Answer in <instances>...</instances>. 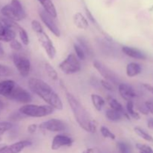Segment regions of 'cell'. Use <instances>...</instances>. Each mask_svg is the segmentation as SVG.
Instances as JSON below:
<instances>
[{"label":"cell","mask_w":153,"mask_h":153,"mask_svg":"<svg viewBox=\"0 0 153 153\" xmlns=\"http://www.w3.org/2000/svg\"><path fill=\"white\" fill-rule=\"evenodd\" d=\"M31 28H32L33 31H34L36 34L44 31V30H43V26H42L41 23H40L38 20H37V19H33V20L31 21Z\"/></svg>","instance_id":"836d02e7"},{"label":"cell","mask_w":153,"mask_h":153,"mask_svg":"<svg viewBox=\"0 0 153 153\" xmlns=\"http://www.w3.org/2000/svg\"><path fill=\"white\" fill-rule=\"evenodd\" d=\"M100 84L102 86V88L104 89H105L106 91H114V85L111 83V82H108L107 80H105V79H102L100 81Z\"/></svg>","instance_id":"8d00e7d4"},{"label":"cell","mask_w":153,"mask_h":153,"mask_svg":"<svg viewBox=\"0 0 153 153\" xmlns=\"http://www.w3.org/2000/svg\"><path fill=\"white\" fill-rule=\"evenodd\" d=\"M3 55H4V50H3L2 47H1V43H0V57L2 56Z\"/></svg>","instance_id":"ee69618b"},{"label":"cell","mask_w":153,"mask_h":153,"mask_svg":"<svg viewBox=\"0 0 153 153\" xmlns=\"http://www.w3.org/2000/svg\"><path fill=\"white\" fill-rule=\"evenodd\" d=\"M39 16H40V19L43 22V23L47 27L48 29L57 37H59L61 36V31H60L59 28L57 25L56 22L54 20L55 18L52 17V16L46 13L44 10H39Z\"/></svg>","instance_id":"8fae6325"},{"label":"cell","mask_w":153,"mask_h":153,"mask_svg":"<svg viewBox=\"0 0 153 153\" xmlns=\"http://www.w3.org/2000/svg\"><path fill=\"white\" fill-rule=\"evenodd\" d=\"M12 60L19 75L22 77L28 76L31 70V64L29 58L20 52H14L12 55Z\"/></svg>","instance_id":"8992f818"},{"label":"cell","mask_w":153,"mask_h":153,"mask_svg":"<svg viewBox=\"0 0 153 153\" xmlns=\"http://www.w3.org/2000/svg\"><path fill=\"white\" fill-rule=\"evenodd\" d=\"M73 49H74L75 51V55H76V56L77 57L79 61H85L86 59V54L78 43L73 44Z\"/></svg>","instance_id":"f1b7e54d"},{"label":"cell","mask_w":153,"mask_h":153,"mask_svg":"<svg viewBox=\"0 0 153 153\" xmlns=\"http://www.w3.org/2000/svg\"><path fill=\"white\" fill-rule=\"evenodd\" d=\"M4 102H1V100H0V111H1L2 110L3 108H4Z\"/></svg>","instance_id":"f6af8a7d"},{"label":"cell","mask_w":153,"mask_h":153,"mask_svg":"<svg viewBox=\"0 0 153 153\" xmlns=\"http://www.w3.org/2000/svg\"><path fill=\"white\" fill-rule=\"evenodd\" d=\"M28 86L31 92L42 99L47 105L52 106L55 110H62L64 105L61 97L45 81L38 78H30L28 81Z\"/></svg>","instance_id":"6da1fadb"},{"label":"cell","mask_w":153,"mask_h":153,"mask_svg":"<svg viewBox=\"0 0 153 153\" xmlns=\"http://www.w3.org/2000/svg\"><path fill=\"white\" fill-rule=\"evenodd\" d=\"M10 43V47L13 50V52H20L22 49V44L16 39L12 40Z\"/></svg>","instance_id":"e575fe53"},{"label":"cell","mask_w":153,"mask_h":153,"mask_svg":"<svg viewBox=\"0 0 153 153\" xmlns=\"http://www.w3.org/2000/svg\"><path fill=\"white\" fill-rule=\"evenodd\" d=\"M13 128V124L10 122H0V137L4 134L6 131H9Z\"/></svg>","instance_id":"d6a6232c"},{"label":"cell","mask_w":153,"mask_h":153,"mask_svg":"<svg viewBox=\"0 0 153 153\" xmlns=\"http://www.w3.org/2000/svg\"><path fill=\"white\" fill-rule=\"evenodd\" d=\"M38 128V125L35 123L30 124L28 127H27V131L29 134H34L37 131V129Z\"/></svg>","instance_id":"f35d334b"},{"label":"cell","mask_w":153,"mask_h":153,"mask_svg":"<svg viewBox=\"0 0 153 153\" xmlns=\"http://www.w3.org/2000/svg\"><path fill=\"white\" fill-rule=\"evenodd\" d=\"M73 19L74 25L79 29L86 30L89 27L88 20L87 19L86 17H85V16L81 12H76L73 15Z\"/></svg>","instance_id":"d6986e66"},{"label":"cell","mask_w":153,"mask_h":153,"mask_svg":"<svg viewBox=\"0 0 153 153\" xmlns=\"http://www.w3.org/2000/svg\"><path fill=\"white\" fill-rule=\"evenodd\" d=\"M38 128L41 130H45L51 132H62L66 130L67 125L64 121L53 118L42 122L38 126Z\"/></svg>","instance_id":"30bf717a"},{"label":"cell","mask_w":153,"mask_h":153,"mask_svg":"<svg viewBox=\"0 0 153 153\" xmlns=\"http://www.w3.org/2000/svg\"><path fill=\"white\" fill-rule=\"evenodd\" d=\"M126 112L128 113V116L130 117H132L134 120H138L140 119V116L139 113H137L135 110H134V104L132 100L128 101L126 103Z\"/></svg>","instance_id":"d4e9b609"},{"label":"cell","mask_w":153,"mask_h":153,"mask_svg":"<svg viewBox=\"0 0 153 153\" xmlns=\"http://www.w3.org/2000/svg\"><path fill=\"white\" fill-rule=\"evenodd\" d=\"M16 83L11 79H7L0 82V96L8 98L12 91L16 86Z\"/></svg>","instance_id":"2e32d148"},{"label":"cell","mask_w":153,"mask_h":153,"mask_svg":"<svg viewBox=\"0 0 153 153\" xmlns=\"http://www.w3.org/2000/svg\"><path fill=\"white\" fill-rule=\"evenodd\" d=\"M37 1L40 2V4H41L42 7H43V10L46 12V13H49L50 16H52L53 18L57 17V10L56 7H55V4L52 2V0H37Z\"/></svg>","instance_id":"44dd1931"},{"label":"cell","mask_w":153,"mask_h":153,"mask_svg":"<svg viewBox=\"0 0 153 153\" xmlns=\"http://www.w3.org/2000/svg\"><path fill=\"white\" fill-rule=\"evenodd\" d=\"M36 34H37V37L39 43L41 45L43 49H44L48 58L51 60H53L55 58L57 51L52 40H51L49 35L44 31L37 33Z\"/></svg>","instance_id":"52a82bcc"},{"label":"cell","mask_w":153,"mask_h":153,"mask_svg":"<svg viewBox=\"0 0 153 153\" xmlns=\"http://www.w3.org/2000/svg\"><path fill=\"white\" fill-rule=\"evenodd\" d=\"M144 105L146 106V109L148 110L149 113H151L153 115V102L150 101H147L145 102Z\"/></svg>","instance_id":"ab89813d"},{"label":"cell","mask_w":153,"mask_h":153,"mask_svg":"<svg viewBox=\"0 0 153 153\" xmlns=\"http://www.w3.org/2000/svg\"><path fill=\"white\" fill-rule=\"evenodd\" d=\"M100 133L105 138H109L113 140L116 139V135L114 133L112 132L108 127L105 126H102L100 127Z\"/></svg>","instance_id":"f546056e"},{"label":"cell","mask_w":153,"mask_h":153,"mask_svg":"<svg viewBox=\"0 0 153 153\" xmlns=\"http://www.w3.org/2000/svg\"><path fill=\"white\" fill-rule=\"evenodd\" d=\"M139 111H140V112L141 114H145V115H147L148 114H149V111H148V110L146 109V106H142V107H139Z\"/></svg>","instance_id":"b9f144b4"},{"label":"cell","mask_w":153,"mask_h":153,"mask_svg":"<svg viewBox=\"0 0 153 153\" xmlns=\"http://www.w3.org/2000/svg\"><path fill=\"white\" fill-rule=\"evenodd\" d=\"M7 99L24 105L30 104V102L32 101V97L31 94L25 88L18 85L17 84Z\"/></svg>","instance_id":"ba28073f"},{"label":"cell","mask_w":153,"mask_h":153,"mask_svg":"<svg viewBox=\"0 0 153 153\" xmlns=\"http://www.w3.org/2000/svg\"><path fill=\"white\" fill-rule=\"evenodd\" d=\"M117 146L120 153H131V149L129 145L123 141H118L117 143Z\"/></svg>","instance_id":"1f68e13d"},{"label":"cell","mask_w":153,"mask_h":153,"mask_svg":"<svg viewBox=\"0 0 153 153\" xmlns=\"http://www.w3.org/2000/svg\"><path fill=\"white\" fill-rule=\"evenodd\" d=\"M1 13L4 18L14 22H19L26 17V13L19 0H11L10 4L3 6Z\"/></svg>","instance_id":"3957f363"},{"label":"cell","mask_w":153,"mask_h":153,"mask_svg":"<svg viewBox=\"0 0 153 153\" xmlns=\"http://www.w3.org/2000/svg\"><path fill=\"white\" fill-rule=\"evenodd\" d=\"M45 70H46V73H47L48 76L53 81H57L58 79V73L56 71L55 68L51 65L49 63L46 62L44 64Z\"/></svg>","instance_id":"484cf974"},{"label":"cell","mask_w":153,"mask_h":153,"mask_svg":"<svg viewBox=\"0 0 153 153\" xmlns=\"http://www.w3.org/2000/svg\"><path fill=\"white\" fill-rule=\"evenodd\" d=\"M91 102L94 105V108L98 111H101L102 109L105 105V100L103 97L97 94H92L91 96Z\"/></svg>","instance_id":"7402d4cb"},{"label":"cell","mask_w":153,"mask_h":153,"mask_svg":"<svg viewBox=\"0 0 153 153\" xmlns=\"http://www.w3.org/2000/svg\"><path fill=\"white\" fill-rule=\"evenodd\" d=\"M85 13H86V15H87V17H88V19H89V20L91 21V22H92V23L94 24V25H95L96 26H97V28H99V30H101V28H100V27H99L98 22H97V20H96L95 18L94 17V16H93V14H92V13H91V12L90 11V10H88V8L85 9Z\"/></svg>","instance_id":"74e56055"},{"label":"cell","mask_w":153,"mask_h":153,"mask_svg":"<svg viewBox=\"0 0 153 153\" xmlns=\"http://www.w3.org/2000/svg\"><path fill=\"white\" fill-rule=\"evenodd\" d=\"M32 143L30 140H23L6 146L4 145L0 149V153H20L25 148L31 146Z\"/></svg>","instance_id":"4fadbf2b"},{"label":"cell","mask_w":153,"mask_h":153,"mask_svg":"<svg viewBox=\"0 0 153 153\" xmlns=\"http://www.w3.org/2000/svg\"><path fill=\"white\" fill-rule=\"evenodd\" d=\"M58 67L62 73L67 75L76 74L82 70L80 61L73 53L69 54L65 59L58 64Z\"/></svg>","instance_id":"5b68a950"},{"label":"cell","mask_w":153,"mask_h":153,"mask_svg":"<svg viewBox=\"0 0 153 153\" xmlns=\"http://www.w3.org/2000/svg\"><path fill=\"white\" fill-rule=\"evenodd\" d=\"M73 143V140L70 136L65 134H58L53 137L51 144L52 150H58L64 146H71Z\"/></svg>","instance_id":"7c38bea8"},{"label":"cell","mask_w":153,"mask_h":153,"mask_svg":"<svg viewBox=\"0 0 153 153\" xmlns=\"http://www.w3.org/2000/svg\"><path fill=\"white\" fill-rule=\"evenodd\" d=\"M105 117L111 122H119V121L122 120L124 117L120 112L113 110L111 108H109L106 110Z\"/></svg>","instance_id":"603a6c76"},{"label":"cell","mask_w":153,"mask_h":153,"mask_svg":"<svg viewBox=\"0 0 153 153\" xmlns=\"http://www.w3.org/2000/svg\"><path fill=\"white\" fill-rule=\"evenodd\" d=\"M77 41L78 44L82 48V49L84 50V52L86 54V56L88 55V56H91L93 55V50L91 46H90L89 43H88V40L83 37H77Z\"/></svg>","instance_id":"cb8c5ba5"},{"label":"cell","mask_w":153,"mask_h":153,"mask_svg":"<svg viewBox=\"0 0 153 153\" xmlns=\"http://www.w3.org/2000/svg\"><path fill=\"white\" fill-rule=\"evenodd\" d=\"M134 131L137 135L139 136L140 137H141L142 139L145 140L146 141L150 142V143H153V137H152V135L149 134L148 132H146L145 130H143V128H140V127H134Z\"/></svg>","instance_id":"4316f807"},{"label":"cell","mask_w":153,"mask_h":153,"mask_svg":"<svg viewBox=\"0 0 153 153\" xmlns=\"http://www.w3.org/2000/svg\"><path fill=\"white\" fill-rule=\"evenodd\" d=\"M16 31L19 34V38H20L21 42H22V44H23L24 46H28L29 44V37H28V33L25 31V28H22V26L19 25L18 27L17 31Z\"/></svg>","instance_id":"83f0119b"},{"label":"cell","mask_w":153,"mask_h":153,"mask_svg":"<svg viewBox=\"0 0 153 153\" xmlns=\"http://www.w3.org/2000/svg\"><path fill=\"white\" fill-rule=\"evenodd\" d=\"M122 52L127 56L134 58V59H146V55L142 51L139 50L138 49H136V48L131 47V46H123L122 47Z\"/></svg>","instance_id":"e0dca14e"},{"label":"cell","mask_w":153,"mask_h":153,"mask_svg":"<svg viewBox=\"0 0 153 153\" xmlns=\"http://www.w3.org/2000/svg\"><path fill=\"white\" fill-rule=\"evenodd\" d=\"M1 137H0V141H1Z\"/></svg>","instance_id":"c3c4849f"},{"label":"cell","mask_w":153,"mask_h":153,"mask_svg":"<svg viewBox=\"0 0 153 153\" xmlns=\"http://www.w3.org/2000/svg\"><path fill=\"white\" fill-rule=\"evenodd\" d=\"M142 85H143V87L146 90V91H148L149 92H150L151 94H153V86L149 85V84H143Z\"/></svg>","instance_id":"60d3db41"},{"label":"cell","mask_w":153,"mask_h":153,"mask_svg":"<svg viewBox=\"0 0 153 153\" xmlns=\"http://www.w3.org/2000/svg\"><path fill=\"white\" fill-rule=\"evenodd\" d=\"M140 153H142V152H140Z\"/></svg>","instance_id":"681fc988"},{"label":"cell","mask_w":153,"mask_h":153,"mask_svg":"<svg viewBox=\"0 0 153 153\" xmlns=\"http://www.w3.org/2000/svg\"><path fill=\"white\" fill-rule=\"evenodd\" d=\"M16 37V31L13 28L4 25L0 21V41L4 43H10L15 40Z\"/></svg>","instance_id":"9a60e30c"},{"label":"cell","mask_w":153,"mask_h":153,"mask_svg":"<svg viewBox=\"0 0 153 153\" xmlns=\"http://www.w3.org/2000/svg\"><path fill=\"white\" fill-rule=\"evenodd\" d=\"M55 109L49 105L26 104L19 108V112L22 115L28 117L41 118L53 114Z\"/></svg>","instance_id":"277c9868"},{"label":"cell","mask_w":153,"mask_h":153,"mask_svg":"<svg viewBox=\"0 0 153 153\" xmlns=\"http://www.w3.org/2000/svg\"><path fill=\"white\" fill-rule=\"evenodd\" d=\"M93 66L98 71V73L104 78L105 80L111 82L113 85H119V78L112 71L100 61L95 60L93 62Z\"/></svg>","instance_id":"9c48e42d"},{"label":"cell","mask_w":153,"mask_h":153,"mask_svg":"<svg viewBox=\"0 0 153 153\" xmlns=\"http://www.w3.org/2000/svg\"><path fill=\"white\" fill-rule=\"evenodd\" d=\"M147 126L149 129L153 131V118H150L147 121Z\"/></svg>","instance_id":"7bdbcfd3"},{"label":"cell","mask_w":153,"mask_h":153,"mask_svg":"<svg viewBox=\"0 0 153 153\" xmlns=\"http://www.w3.org/2000/svg\"><path fill=\"white\" fill-rule=\"evenodd\" d=\"M13 74V70L10 67L0 64V77H8Z\"/></svg>","instance_id":"4dcf8cb0"},{"label":"cell","mask_w":153,"mask_h":153,"mask_svg":"<svg viewBox=\"0 0 153 153\" xmlns=\"http://www.w3.org/2000/svg\"><path fill=\"white\" fill-rule=\"evenodd\" d=\"M136 147L142 153H153V149L148 145L142 144V143H137Z\"/></svg>","instance_id":"d590c367"},{"label":"cell","mask_w":153,"mask_h":153,"mask_svg":"<svg viewBox=\"0 0 153 153\" xmlns=\"http://www.w3.org/2000/svg\"><path fill=\"white\" fill-rule=\"evenodd\" d=\"M93 152V149H85L82 153H92Z\"/></svg>","instance_id":"bcb514c9"},{"label":"cell","mask_w":153,"mask_h":153,"mask_svg":"<svg viewBox=\"0 0 153 153\" xmlns=\"http://www.w3.org/2000/svg\"><path fill=\"white\" fill-rule=\"evenodd\" d=\"M4 144H0V149H1V148L2 147V146H4Z\"/></svg>","instance_id":"7dc6e473"},{"label":"cell","mask_w":153,"mask_h":153,"mask_svg":"<svg viewBox=\"0 0 153 153\" xmlns=\"http://www.w3.org/2000/svg\"><path fill=\"white\" fill-rule=\"evenodd\" d=\"M118 92L120 97L126 101H130L137 97V93L131 85L126 83H120L118 85Z\"/></svg>","instance_id":"5bb4252c"},{"label":"cell","mask_w":153,"mask_h":153,"mask_svg":"<svg viewBox=\"0 0 153 153\" xmlns=\"http://www.w3.org/2000/svg\"><path fill=\"white\" fill-rule=\"evenodd\" d=\"M142 72V67L136 62H130L127 64L126 68V73L128 77L134 78L138 76Z\"/></svg>","instance_id":"ffe728a7"},{"label":"cell","mask_w":153,"mask_h":153,"mask_svg":"<svg viewBox=\"0 0 153 153\" xmlns=\"http://www.w3.org/2000/svg\"><path fill=\"white\" fill-rule=\"evenodd\" d=\"M67 102L71 108L75 120L79 126L89 133H95L97 126L95 120L89 114V111L82 105V103L68 91H65Z\"/></svg>","instance_id":"7a4b0ae2"},{"label":"cell","mask_w":153,"mask_h":153,"mask_svg":"<svg viewBox=\"0 0 153 153\" xmlns=\"http://www.w3.org/2000/svg\"><path fill=\"white\" fill-rule=\"evenodd\" d=\"M107 102H108V103L109 106L111 107V108L113 109V110H114V111H117L120 112V113H121L123 115L124 117L126 118L127 120H129L130 118L131 117L128 116V113L126 112V109L124 108L123 106V105L121 104L120 102H118L116 99L114 98V97H107Z\"/></svg>","instance_id":"ac0fdd59"}]
</instances>
